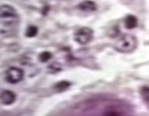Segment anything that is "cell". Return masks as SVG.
<instances>
[{
    "mask_svg": "<svg viewBox=\"0 0 149 116\" xmlns=\"http://www.w3.org/2000/svg\"><path fill=\"white\" fill-rule=\"evenodd\" d=\"M24 72L22 69L17 67H10L6 72V80L10 84H16L23 79Z\"/></svg>",
    "mask_w": 149,
    "mask_h": 116,
    "instance_id": "3957f363",
    "label": "cell"
},
{
    "mask_svg": "<svg viewBox=\"0 0 149 116\" xmlns=\"http://www.w3.org/2000/svg\"><path fill=\"white\" fill-rule=\"evenodd\" d=\"M71 86V84L67 81H61L59 83H57L54 86V89L57 91V92H63V91H65L66 89L70 87Z\"/></svg>",
    "mask_w": 149,
    "mask_h": 116,
    "instance_id": "9c48e42d",
    "label": "cell"
},
{
    "mask_svg": "<svg viewBox=\"0 0 149 116\" xmlns=\"http://www.w3.org/2000/svg\"><path fill=\"white\" fill-rule=\"evenodd\" d=\"M93 32L88 27H82L74 32V41L79 45H87L92 39Z\"/></svg>",
    "mask_w": 149,
    "mask_h": 116,
    "instance_id": "7a4b0ae2",
    "label": "cell"
},
{
    "mask_svg": "<svg viewBox=\"0 0 149 116\" xmlns=\"http://www.w3.org/2000/svg\"><path fill=\"white\" fill-rule=\"evenodd\" d=\"M16 16V11L11 6L3 5L0 7V18H12Z\"/></svg>",
    "mask_w": 149,
    "mask_h": 116,
    "instance_id": "52a82bcc",
    "label": "cell"
},
{
    "mask_svg": "<svg viewBox=\"0 0 149 116\" xmlns=\"http://www.w3.org/2000/svg\"><path fill=\"white\" fill-rule=\"evenodd\" d=\"M136 46H137V40L133 35H123L116 42L115 48L118 51H119V52L129 53L134 50Z\"/></svg>",
    "mask_w": 149,
    "mask_h": 116,
    "instance_id": "6da1fadb",
    "label": "cell"
},
{
    "mask_svg": "<svg viewBox=\"0 0 149 116\" xmlns=\"http://www.w3.org/2000/svg\"><path fill=\"white\" fill-rule=\"evenodd\" d=\"M101 116H126L125 111L121 110L118 106L108 105L102 110Z\"/></svg>",
    "mask_w": 149,
    "mask_h": 116,
    "instance_id": "277c9868",
    "label": "cell"
},
{
    "mask_svg": "<svg viewBox=\"0 0 149 116\" xmlns=\"http://www.w3.org/2000/svg\"><path fill=\"white\" fill-rule=\"evenodd\" d=\"M142 95L146 100L149 99V88L148 87H143L142 88Z\"/></svg>",
    "mask_w": 149,
    "mask_h": 116,
    "instance_id": "4fadbf2b",
    "label": "cell"
},
{
    "mask_svg": "<svg viewBox=\"0 0 149 116\" xmlns=\"http://www.w3.org/2000/svg\"><path fill=\"white\" fill-rule=\"evenodd\" d=\"M49 72H57L61 71L62 68H61V66L59 64L53 63V64H51L49 66Z\"/></svg>",
    "mask_w": 149,
    "mask_h": 116,
    "instance_id": "7c38bea8",
    "label": "cell"
},
{
    "mask_svg": "<svg viewBox=\"0 0 149 116\" xmlns=\"http://www.w3.org/2000/svg\"><path fill=\"white\" fill-rule=\"evenodd\" d=\"M16 99V95L12 91L9 90H4L0 94V100L5 105H10L12 104Z\"/></svg>",
    "mask_w": 149,
    "mask_h": 116,
    "instance_id": "5b68a950",
    "label": "cell"
},
{
    "mask_svg": "<svg viewBox=\"0 0 149 116\" xmlns=\"http://www.w3.org/2000/svg\"><path fill=\"white\" fill-rule=\"evenodd\" d=\"M37 28L36 26H29L27 28L26 32H25V35L27 37H35L37 35Z\"/></svg>",
    "mask_w": 149,
    "mask_h": 116,
    "instance_id": "8fae6325",
    "label": "cell"
},
{
    "mask_svg": "<svg viewBox=\"0 0 149 116\" xmlns=\"http://www.w3.org/2000/svg\"><path fill=\"white\" fill-rule=\"evenodd\" d=\"M77 8H78V9H80L82 11L91 12V11L96 10L97 5L95 4V2L91 1V0H85V1H82L81 3L78 4Z\"/></svg>",
    "mask_w": 149,
    "mask_h": 116,
    "instance_id": "8992f818",
    "label": "cell"
},
{
    "mask_svg": "<svg viewBox=\"0 0 149 116\" xmlns=\"http://www.w3.org/2000/svg\"><path fill=\"white\" fill-rule=\"evenodd\" d=\"M125 26L127 29H134L137 26V19L133 15H129L125 19Z\"/></svg>",
    "mask_w": 149,
    "mask_h": 116,
    "instance_id": "ba28073f",
    "label": "cell"
},
{
    "mask_svg": "<svg viewBox=\"0 0 149 116\" xmlns=\"http://www.w3.org/2000/svg\"><path fill=\"white\" fill-rule=\"evenodd\" d=\"M51 57H52V54H51L50 52H49V51H44V52L39 54L38 59L41 62H47L51 59Z\"/></svg>",
    "mask_w": 149,
    "mask_h": 116,
    "instance_id": "30bf717a",
    "label": "cell"
}]
</instances>
